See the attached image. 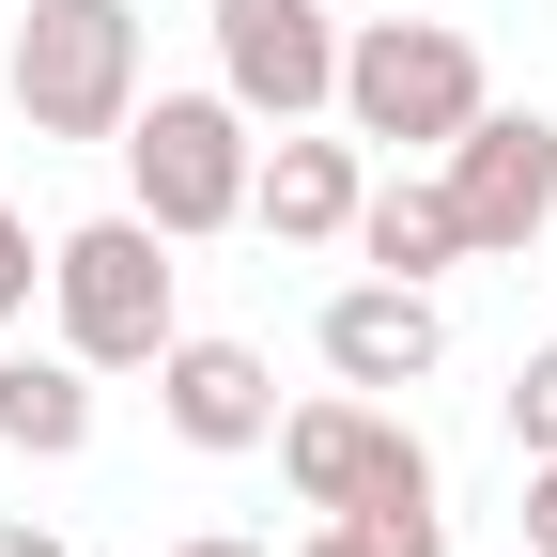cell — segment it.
<instances>
[{"label": "cell", "instance_id": "52a82bcc", "mask_svg": "<svg viewBox=\"0 0 557 557\" xmlns=\"http://www.w3.org/2000/svg\"><path fill=\"white\" fill-rule=\"evenodd\" d=\"M434 171H449L465 263H527V248L557 233V124H542V109H480Z\"/></svg>", "mask_w": 557, "mask_h": 557}, {"label": "cell", "instance_id": "9a60e30c", "mask_svg": "<svg viewBox=\"0 0 557 557\" xmlns=\"http://www.w3.org/2000/svg\"><path fill=\"white\" fill-rule=\"evenodd\" d=\"M527 557H557V465H527Z\"/></svg>", "mask_w": 557, "mask_h": 557}, {"label": "cell", "instance_id": "7c38bea8", "mask_svg": "<svg viewBox=\"0 0 557 557\" xmlns=\"http://www.w3.org/2000/svg\"><path fill=\"white\" fill-rule=\"evenodd\" d=\"M0 449L16 465H78L94 449V372L62 357V341H16V357H0Z\"/></svg>", "mask_w": 557, "mask_h": 557}, {"label": "cell", "instance_id": "8992f818", "mask_svg": "<svg viewBox=\"0 0 557 557\" xmlns=\"http://www.w3.org/2000/svg\"><path fill=\"white\" fill-rule=\"evenodd\" d=\"M218 16V94L248 124H325L341 109V0H201Z\"/></svg>", "mask_w": 557, "mask_h": 557}, {"label": "cell", "instance_id": "ac0fdd59", "mask_svg": "<svg viewBox=\"0 0 557 557\" xmlns=\"http://www.w3.org/2000/svg\"><path fill=\"white\" fill-rule=\"evenodd\" d=\"M171 557H263V542H171Z\"/></svg>", "mask_w": 557, "mask_h": 557}, {"label": "cell", "instance_id": "30bf717a", "mask_svg": "<svg viewBox=\"0 0 557 557\" xmlns=\"http://www.w3.org/2000/svg\"><path fill=\"white\" fill-rule=\"evenodd\" d=\"M310 341H325V372H341V387L403 403V387H434V357H449V310H434V278H341Z\"/></svg>", "mask_w": 557, "mask_h": 557}, {"label": "cell", "instance_id": "3957f363", "mask_svg": "<svg viewBox=\"0 0 557 557\" xmlns=\"http://www.w3.org/2000/svg\"><path fill=\"white\" fill-rule=\"evenodd\" d=\"M480 109H496V78H480V47L449 16H357V32H341V124H357V139L449 156Z\"/></svg>", "mask_w": 557, "mask_h": 557}, {"label": "cell", "instance_id": "7a4b0ae2", "mask_svg": "<svg viewBox=\"0 0 557 557\" xmlns=\"http://www.w3.org/2000/svg\"><path fill=\"white\" fill-rule=\"evenodd\" d=\"M109 156H124V201H139V218H156L171 248H201V233H248L263 124H248L233 94H139Z\"/></svg>", "mask_w": 557, "mask_h": 557}, {"label": "cell", "instance_id": "9c48e42d", "mask_svg": "<svg viewBox=\"0 0 557 557\" xmlns=\"http://www.w3.org/2000/svg\"><path fill=\"white\" fill-rule=\"evenodd\" d=\"M156 418L186 449H278V372H263V341H218V325H171V357H156Z\"/></svg>", "mask_w": 557, "mask_h": 557}, {"label": "cell", "instance_id": "5b68a950", "mask_svg": "<svg viewBox=\"0 0 557 557\" xmlns=\"http://www.w3.org/2000/svg\"><path fill=\"white\" fill-rule=\"evenodd\" d=\"M278 480H295L310 511H449V480H434V449H418V418L372 403V387L278 403Z\"/></svg>", "mask_w": 557, "mask_h": 557}, {"label": "cell", "instance_id": "8fae6325", "mask_svg": "<svg viewBox=\"0 0 557 557\" xmlns=\"http://www.w3.org/2000/svg\"><path fill=\"white\" fill-rule=\"evenodd\" d=\"M357 263H372V278H449V263H465V218H449V171H434V156H418V171H372Z\"/></svg>", "mask_w": 557, "mask_h": 557}, {"label": "cell", "instance_id": "e0dca14e", "mask_svg": "<svg viewBox=\"0 0 557 557\" xmlns=\"http://www.w3.org/2000/svg\"><path fill=\"white\" fill-rule=\"evenodd\" d=\"M310 557H372V542H357V527H341V511H325V527H310Z\"/></svg>", "mask_w": 557, "mask_h": 557}, {"label": "cell", "instance_id": "ba28073f", "mask_svg": "<svg viewBox=\"0 0 557 557\" xmlns=\"http://www.w3.org/2000/svg\"><path fill=\"white\" fill-rule=\"evenodd\" d=\"M357 201H372V139L357 124H278L263 171H248V233L263 248H357Z\"/></svg>", "mask_w": 557, "mask_h": 557}, {"label": "cell", "instance_id": "2e32d148", "mask_svg": "<svg viewBox=\"0 0 557 557\" xmlns=\"http://www.w3.org/2000/svg\"><path fill=\"white\" fill-rule=\"evenodd\" d=\"M0 557H62V527H32V511H0Z\"/></svg>", "mask_w": 557, "mask_h": 557}, {"label": "cell", "instance_id": "6da1fadb", "mask_svg": "<svg viewBox=\"0 0 557 557\" xmlns=\"http://www.w3.org/2000/svg\"><path fill=\"white\" fill-rule=\"evenodd\" d=\"M171 233L156 218H139V201H124V218H78V233H47V341H62V357H78V372H156L171 357Z\"/></svg>", "mask_w": 557, "mask_h": 557}, {"label": "cell", "instance_id": "277c9868", "mask_svg": "<svg viewBox=\"0 0 557 557\" xmlns=\"http://www.w3.org/2000/svg\"><path fill=\"white\" fill-rule=\"evenodd\" d=\"M0 94L32 139H124L139 109V0H32L0 47Z\"/></svg>", "mask_w": 557, "mask_h": 557}, {"label": "cell", "instance_id": "4fadbf2b", "mask_svg": "<svg viewBox=\"0 0 557 557\" xmlns=\"http://www.w3.org/2000/svg\"><path fill=\"white\" fill-rule=\"evenodd\" d=\"M511 449L557 465V341H527V357H511Z\"/></svg>", "mask_w": 557, "mask_h": 557}, {"label": "cell", "instance_id": "5bb4252c", "mask_svg": "<svg viewBox=\"0 0 557 557\" xmlns=\"http://www.w3.org/2000/svg\"><path fill=\"white\" fill-rule=\"evenodd\" d=\"M32 295H47V248H32L16 201H0V325H32Z\"/></svg>", "mask_w": 557, "mask_h": 557}]
</instances>
